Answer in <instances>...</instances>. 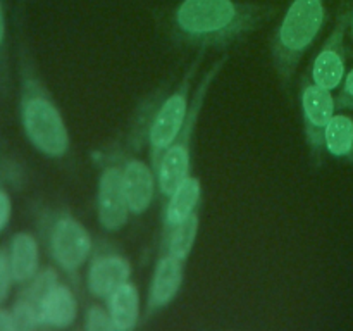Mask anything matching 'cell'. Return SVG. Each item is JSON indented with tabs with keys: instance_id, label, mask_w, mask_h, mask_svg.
Here are the masks:
<instances>
[{
	"instance_id": "19",
	"label": "cell",
	"mask_w": 353,
	"mask_h": 331,
	"mask_svg": "<svg viewBox=\"0 0 353 331\" xmlns=\"http://www.w3.org/2000/svg\"><path fill=\"white\" fill-rule=\"evenodd\" d=\"M57 283H59V272L55 271L52 265H48V268L40 269V271L37 272V276H34L31 281L26 283V288L21 292V295L30 299L31 302L38 307L41 300L48 295V292H50Z\"/></svg>"
},
{
	"instance_id": "22",
	"label": "cell",
	"mask_w": 353,
	"mask_h": 331,
	"mask_svg": "<svg viewBox=\"0 0 353 331\" xmlns=\"http://www.w3.org/2000/svg\"><path fill=\"white\" fill-rule=\"evenodd\" d=\"M12 285L14 278L12 271H10L9 254H7V248H0V303L6 302Z\"/></svg>"
},
{
	"instance_id": "13",
	"label": "cell",
	"mask_w": 353,
	"mask_h": 331,
	"mask_svg": "<svg viewBox=\"0 0 353 331\" xmlns=\"http://www.w3.org/2000/svg\"><path fill=\"white\" fill-rule=\"evenodd\" d=\"M40 328L48 330H65L76 323L79 314V303L71 286L59 281L48 295L38 305Z\"/></svg>"
},
{
	"instance_id": "23",
	"label": "cell",
	"mask_w": 353,
	"mask_h": 331,
	"mask_svg": "<svg viewBox=\"0 0 353 331\" xmlns=\"http://www.w3.org/2000/svg\"><path fill=\"white\" fill-rule=\"evenodd\" d=\"M336 99L338 112H347L353 110V68L347 71L343 81L340 85V92L334 97Z\"/></svg>"
},
{
	"instance_id": "15",
	"label": "cell",
	"mask_w": 353,
	"mask_h": 331,
	"mask_svg": "<svg viewBox=\"0 0 353 331\" xmlns=\"http://www.w3.org/2000/svg\"><path fill=\"white\" fill-rule=\"evenodd\" d=\"M7 254L16 285H26L40 271V243L34 234L28 231L14 234L9 241Z\"/></svg>"
},
{
	"instance_id": "14",
	"label": "cell",
	"mask_w": 353,
	"mask_h": 331,
	"mask_svg": "<svg viewBox=\"0 0 353 331\" xmlns=\"http://www.w3.org/2000/svg\"><path fill=\"white\" fill-rule=\"evenodd\" d=\"M200 200H202V181L196 176H188L165 199L164 209H162L161 238H164L169 231L174 230L178 224H181L195 210H199Z\"/></svg>"
},
{
	"instance_id": "27",
	"label": "cell",
	"mask_w": 353,
	"mask_h": 331,
	"mask_svg": "<svg viewBox=\"0 0 353 331\" xmlns=\"http://www.w3.org/2000/svg\"><path fill=\"white\" fill-rule=\"evenodd\" d=\"M350 34L353 40V0H350Z\"/></svg>"
},
{
	"instance_id": "8",
	"label": "cell",
	"mask_w": 353,
	"mask_h": 331,
	"mask_svg": "<svg viewBox=\"0 0 353 331\" xmlns=\"http://www.w3.org/2000/svg\"><path fill=\"white\" fill-rule=\"evenodd\" d=\"M123 147L114 143L100 154L102 171L97 186V217L107 233H117L130 221L126 192H124L123 164H121Z\"/></svg>"
},
{
	"instance_id": "3",
	"label": "cell",
	"mask_w": 353,
	"mask_h": 331,
	"mask_svg": "<svg viewBox=\"0 0 353 331\" xmlns=\"http://www.w3.org/2000/svg\"><path fill=\"white\" fill-rule=\"evenodd\" d=\"M19 114L28 141L48 159H64L71 152V134L43 83L33 71L23 78Z\"/></svg>"
},
{
	"instance_id": "5",
	"label": "cell",
	"mask_w": 353,
	"mask_h": 331,
	"mask_svg": "<svg viewBox=\"0 0 353 331\" xmlns=\"http://www.w3.org/2000/svg\"><path fill=\"white\" fill-rule=\"evenodd\" d=\"M203 59L205 50H199L174 90L162 99L150 100L145 107V143L148 147V162L154 169H157L161 157L185 124L192 102V86Z\"/></svg>"
},
{
	"instance_id": "7",
	"label": "cell",
	"mask_w": 353,
	"mask_h": 331,
	"mask_svg": "<svg viewBox=\"0 0 353 331\" xmlns=\"http://www.w3.org/2000/svg\"><path fill=\"white\" fill-rule=\"evenodd\" d=\"M299 103L310 162L314 168H321L326 155V130L338 112L336 99L333 92L316 85L309 72H303L300 78Z\"/></svg>"
},
{
	"instance_id": "9",
	"label": "cell",
	"mask_w": 353,
	"mask_h": 331,
	"mask_svg": "<svg viewBox=\"0 0 353 331\" xmlns=\"http://www.w3.org/2000/svg\"><path fill=\"white\" fill-rule=\"evenodd\" d=\"M350 31V6L343 3L338 10L336 21L321 45L319 52L314 57L312 64H310L309 76L316 85L323 86V88L334 92L340 88L341 81H343L345 74H347V34Z\"/></svg>"
},
{
	"instance_id": "26",
	"label": "cell",
	"mask_w": 353,
	"mask_h": 331,
	"mask_svg": "<svg viewBox=\"0 0 353 331\" xmlns=\"http://www.w3.org/2000/svg\"><path fill=\"white\" fill-rule=\"evenodd\" d=\"M7 24H6V10H3V3L0 0V48H2L3 41H6Z\"/></svg>"
},
{
	"instance_id": "10",
	"label": "cell",
	"mask_w": 353,
	"mask_h": 331,
	"mask_svg": "<svg viewBox=\"0 0 353 331\" xmlns=\"http://www.w3.org/2000/svg\"><path fill=\"white\" fill-rule=\"evenodd\" d=\"M130 278L131 262L123 252L105 241L95 245L86 271V290L93 299L105 302L110 293Z\"/></svg>"
},
{
	"instance_id": "17",
	"label": "cell",
	"mask_w": 353,
	"mask_h": 331,
	"mask_svg": "<svg viewBox=\"0 0 353 331\" xmlns=\"http://www.w3.org/2000/svg\"><path fill=\"white\" fill-rule=\"evenodd\" d=\"M326 155L353 164V116L336 112L326 130Z\"/></svg>"
},
{
	"instance_id": "21",
	"label": "cell",
	"mask_w": 353,
	"mask_h": 331,
	"mask_svg": "<svg viewBox=\"0 0 353 331\" xmlns=\"http://www.w3.org/2000/svg\"><path fill=\"white\" fill-rule=\"evenodd\" d=\"M83 328L86 331H116L114 330L112 317H110L107 305H100V303H92L88 305L85 312V323Z\"/></svg>"
},
{
	"instance_id": "11",
	"label": "cell",
	"mask_w": 353,
	"mask_h": 331,
	"mask_svg": "<svg viewBox=\"0 0 353 331\" xmlns=\"http://www.w3.org/2000/svg\"><path fill=\"white\" fill-rule=\"evenodd\" d=\"M185 261L171 254L161 252L155 262L152 281L148 285L147 300L141 314V323H148L161 310L168 309L179 295L185 279Z\"/></svg>"
},
{
	"instance_id": "20",
	"label": "cell",
	"mask_w": 353,
	"mask_h": 331,
	"mask_svg": "<svg viewBox=\"0 0 353 331\" xmlns=\"http://www.w3.org/2000/svg\"><path fill=\"white\" fill-rule=\"evenodd\" d=\"M16 331H33L40 328V312L38 307L26 297L19 295V299L10 307Z\"/></svg>"
},
{
	"instance_id": "25",
	"label": "cell",
	"mask_w": 353,
	"mask_h": 331,
	"mask_svg": "<svg viewBox=\"0 0 353 331\" xmlns=\"http://www.w3.org/2000/svg\"><path fill=\"white\" fill-rule=\"evenodd\" d=\"M0 331H16L14 330V321L10 309H2L0 307Z\"/></svg>"
},
{
	"instance_id": "6",
	"label": "cell",
	"mask_w": 353,
	"mask_h": 331,
	"mask_svg": "<svg viewBox=\"0 0 353 331\" xmlns=\"http://www.w3.org/2000/svg\"><path fill=\"white\" fill-rule=\"evenodd\" d=\"M41 230L52 262L71 279L76 292L81 288V269L95 248L90 231L68 209L45 210Z\"/></svg>"
},
{
	"instance_id": "16",
	"label": "cell",
	"mask_w": 353,
	"mask_h": 331,
	"mask_svg": "<svg viewBox=\"0 0 353 331\" xmlns=\"http://www.w3.org/2000/svg\"><path fill=\"white\" fill-rule=\"evenodd\" d=\"M105 305L112 317L114 330L116 331H131L140 324L141 319V302L140 292L134 283L126 281L117 286L109 299L105 300Z\"/></svg>"
},
{
	"instance_id": "2",
	"label": "cell",
	"mask_w": 353,
	"mask_h": 331,
	"mask_svg": "<svg viewBox=\"0 0 353 331\" xmlns=\"http://www.w3.org/2000/svg\"><path fill=\"white\" fill-rule=\"evenodd\" d=\"M327 21L326 0H292L269 41L272 68L283 88L290 90L299 66Z\"/></svg>"
},
{
	"instance_id": "18",
	"label": "cell",
	"mask_w": 353,
	"mask_h": 331,
	"mask_svg": "<svg viewBox=\"0 0 353 331\" xmlns=\"http://www.w3.org/2000/svg\"><path fill=\"white\" fill-rule=\"evenodd\" d=\"M200 228V209L195 210L188 219L183 221L181 224L169 231L164 238H161V252L171 254L181 261H188L192 255L193 247H195L196 237H199Z\"/></svg>"
},
{
	"instance_id": "4",
	"label": "cell",
	"mask_w": 353,
	"mask_h": 331,
	"mask_svg": "<svg viewBox=\"0 0 353 331\" xmlns=\"http://www.w3.org/2000/svg\"><path fill=\"white\" fill-rule=\"evenodd\" d=\"M228 59H230L228 55L216 59L209 66V69L203 72L202 79L196 83L195 90L192 93L188 116H186L181 131L174 138V141L169 145L168 150L164 152L161 161H159L155 174H157V188L162 200L168 199L188 176H192V148L196 134V128H199L200 114H202L203 103H205L207 97H209L210 88H212L217 76L223 72Z\"/></svg>"
},
{
	"instance_id": "12",
	"label": "cell",
	"mask_w": 353,
	"mask_h": 331,
	"mask_svg": "<svg viewBox=\"0 0 353 331\" xmlns=\"http://www.w3.org/2000/svg\"><path fill=\"white\" fill-rule=\"evenodd\" d=\"M121 164H123L124 192H126L130 212L131 216H141L150 207L155 190H159L155 169L152 168L150 162L141 161L131 152L124 150V147Z\"/></svg>"
},
{
	"instance_id": "1",
	"label": "cell",
	"mask_w": 353,
	"mask_h": 331,
	"mask_svg": "<svg viewBox=\"0 0 353 331\" xmlns=\"http://www.w3.org/2000/svg\"><path fill=\"white\" fill-rule=\"evenodd\" d=\"M271 3L240 0H181L171 14V37L185 47L210 50L231 47L274 17Z\"/></svg>"
},
{
	"instance_id": "24",
	"label": "cell",
	"mask_w": 353,
	"mask_h": 331,
	"mask_svg": "<svg viewBox=\"0 0 353 331\" xmlns=\"http://www.w3.org/2000/svg\"><path fill=\"white\" fill-rule=\"evenodd\" d=\"M10 216H12V200L3 188H0V233L9 226Z\"/></svg>"
}]
</instances>
